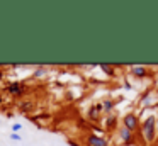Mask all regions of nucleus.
Returning a JSON list of instances; mask_svg holds the SVG:
<instances>
[{"label": "nucleus", "instance_id": "nucleus-9", "mask_svg": "<svg viewBox=\"0 0 158 146\" xmlns=\"http://www.w3.org/2000/svg\"><path fill=\"white\" fill-rule=\"evenodd\" d=\"M100 105H102V114L109 115V114H114V109H116L117 102L112 97H104L100 100Z\"/></svg>", "mask_w": 158, "mask_h": 146}, {"label": "nucleus", "instance_id": "nucleus-17", "mask_svg": "<svg viewBox=\"0 0 158 146\" xmlns=\"http://www.w3.org/2000/svg\"><path fill=\"white\" fill-rule=\"evenodd\" d=\"M68 144H70V146H80L78 143L75 141V139H68Z\"/></svg>", "mask_w": 158, "mask_h": 146}, {"label": "nucleus", "instance_id": "nucleus-16", "mask_svg": "<svg viewBox=\"0 0 158 146\" xmlns=\"http://www.w3.org/2000/svg\"><path fill=\"white\" fill-rule=\"evenodd\" d=\"M123 87H124V90H133V83H129V81H124L123 83Z\"/></svg>", "mask_w": 158, "mask_h": 146}, {"label": "nucleus", "instance_id": "nucleus-7", "mask_svg": "<svg viewBox=\"0 0 158 146\" xmlns=\"http://www.w3.org/2000/svg\"><path fill=\"white\" fill-rule=\"evenodd\" d=\"M100 115H102V105H100V102H97V104L90 105L87 109V117H89V121L97 122L100 119Z\"/></svg>", "mask_w": 158, "mask_h": 146}, {"label": "nucleus", "instance_id": "nucleus-2", "mask_svg": "<svg viewBox=\"0 0 158 146\" xmlns=\"http://www.w3.org/2000/svg\"><path fill=\"white\" fill-rule=\"evenodd\" d=\"M121 126L129 129V131H133V132H136V131H139L141 119L138 117V114H134V112H126V114L123 115V119H121Z\"/></svg>", "mask_w": 158, "mask_h": 146}, {"label": "nucleus", "instance_id": "nucleus-15", "mask_svg": "<svg viewBox=\"0 0 158 146\" xmlns=\"http://www.w3.org/2000/svg\"><path fill=\"white\" fill-rule=\"evenodd\" d=\"M10 139H12V141H21V134H19V132H12V134H10Z\"/></svg>", "mask_w": 158, "mask_h": 146}, {"label": "nucleus", "instance_id": "nucleus-19", "mask_svg": "<svg viewBox=\"0 0 158 146\" xmlns=\"http://www.w3.org/2000/svg\"><path fill=\"white\" fill-rule=\"evenodd\" d=\"M155 146H158V144H155Z\"/></svg>", "mask_w": 158, "mask_h": 146}, {"label": "nucleus", "instance_id": "nucleus-13", "mask_svg": "<svg viewBox=\"0 0 158 146\" xmlns=\"http://www.w3.org/2000/svg\"><path fill=\"white\" fill-rule=\"evenodd\" d=\"M21 109H22V111H31V109H32V104H31V102H22V104H21Z\"/></svg>", "mask_w": 158, "mask_h": 146}, {"label": "nucleus", "instance_id": "nucleus-3", "mask_svg": "<svg viewBox=\"0 0 158 146\" xmlns=\"http://www.w3.org/2000/svg\"><path fill=\"white\" fill-rule=\"evenodd\" d=\"M83 141H85V146H109V139H107L106 136L95 134V132H89V134H85Z\"/></svg>", "mask_w": 158, "mask_h": 146}, {"label": "nucleus", "instance_id": "nucleus-10", "mask_svg": "<svg viewBox=\"0 0 158 146\" xmlns=\"http://www.w3.org/2000/svg\"><path fill=\"white\" fill-rule=\"evenodd\" d=\"M116 126H117V115H116V114L106 115V119H104V127L109 129V131H112Z\"/></svg>", "mask_w": 158, "mask_h": 146}, {"label": "nucleus", "instance_id": "nucleus-6", "mask_svg": "<svg viewBox=\"0 0 158 146\" xmlns=\"http://www.w3.org/2000/svg\"><path fill=\"white\" fill-rule=\"evenodd\" d=\"M129 73L138 80H144L151 75V70L148 66H143V65H133V66H129Z\"/></svg>", "mask_w": 158, "mask_h": 146}, {"label": "nucleus", "instance_id": "nucleus-8", "mask_svg": "<svg viewBox=\"0 0 158 146\" xmlns=\"http://www.w3.org/2000/svg\"><path fill=\"white\" fill-rule=\"evenodd\" d=\"M139 105L141 107H151V105H156V98H155V92L153 90H146L143 95L139 97Z\"/></svg>", "mask_w": 158, "mask_h": 146}, {"label": "nucleus", "instance_id": "nucleus-5", "mask_svg": "<svg viewBox=\"0 0 158 146\" xmlns=\"http://www.w3.org/2000/svg\"><path fill=\"white\" fill-rule=\"evenodd\" d=\"M5 90H7L9 95H12V97H22V95L26 94V87L22 81H9L7 85H5Z\"/></svg>", "mask_w": 158, "mask_h": 146}, {"label": "nucleus", "instance_id": "nucleus-11", "mask_svg": "<svg viewBox=\"0 0 158 146\" xmlns=\"http://www.w3.org/2000/svg\"><path fill=\"white\" fill-rule=\"evenodd\" d=\"M99 68H100V71H102V73L109 75V77H114V75H116V66H112V65L102 63V65H99Z\"/></svg>", "mask_w": 158, "mask_h": 146}, {"label": "nucleus", "instance_id": "nucleus-18", "mask_svg": "<svg viewBox=\"0 0 158 146\" xmlns=\"http://www.w3.org/2000/svg\"><path fill=\"white\" fill-rule=\"evenodd\" d=\"M2 77H4V71H2V70H0V78H2Z\"/></svg>", "mask_w": 158, "mask_h": 146}, {"label": "nucleus", "instance_id": "nucleus-4", "mask_svg": "<svg viewBox=\"0 0 158 146\" xmlns=\"http://www.w3.org/2000/svg\"><path fill=\"white\" fill-rule=\"evenodd\" d=\"M117 136H119L121 143H123L124 146H133L134 143H136V132L129 131V129L123 127V126L117 129Z\"/></svg>", "mask_w": 158, "mask_h": 146}, {"label": "nucleus", "instance_id": "nucleus-1", "mask_svg": "<svg viewBox=\"0 0 158 146\" xmlns=\"http://www.w3.org/2000/svg\"><path fill=\"white\" fill-rule=\"evenodd\" d=\"M156 122H158V117L155 114H150L141 121V126H139V132H141V138L146 144H153L156 141Z\"/></svg>", "mask_w": 158, "mask_h": 146}, {"label": "nucleus", "instance_id": "nucleus-14", "mask_svg": "<svg viewBox=\"0 0 158 146\" xmlns=\"http://www.w3.org/2000/svg\"><path fill=\"white\" fill-rule=\"evenodd\" d=\"M22 129V124H19V122H15V124H12V132H19Z\"/></svg>", "mask_w": 158, "mask_h": 146}, {"label": "nucleus", "instance_id": "nucleus-12", "mask_svg": "<svg viewBox=\"0 0 158 146\" xmlns=\"http://www.w3.org/2000/svg\"><path fill=\"white\" fill-rule=\"evenodd\" d=\"M46 73H48V70H46L44 66H39V68H36V70H34V73H32V75H34V78H41V77H44Z\"/></svg>", "mask_w": 158, "mask_h": 146}]
</instances>
